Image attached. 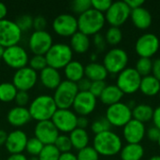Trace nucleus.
I'll use <instances>...</instances> for the list:
<instances>
[{
  "label": "nucleus",
  "instance_id": "obj_1",
  "mask_svg": "<svg viewBox=\"0 0 160 160\" xmlns=\"http://www.w3.org/2000/svg\"><path fill=\"white\" fill-rule=\"evenodd\" d=\"M93 147L99 156L114 157L120 154L123 148V142L118 134L109 130L95 135L93 140Z\"/></svg>",
  "mask_w": 160,
  "mask_h": 160
},
{
  "label": "nucleus",
  "instance_id": "obj_2",
  "mask_svg": "<svg viewBox=\"0 0 160 160\" xmlns=\"http://www.w3.org/2000/svg\"><path fill=\"white\" fill-rule=\"evenodd\" d=\"M32 120L38 122L51 120L57 111V106L52 96L39 95L36 97L28 107Z\"/></svg>",
  "mask_w": 160,
  "mask_h": 160
},
{
  "label": "nucleus",
  "instance_id": "obj_3",
  "mask_svg": "<svg viewBox=\"0 0 160 160\" xmlns=\"http://www.w3.org/2000/svg\"><path fill=\"white\" fill-rule=\"evenodd\" d=\"M77 20L78 31L88 37L100 33L106 22L105 15L94 8H90L84 13L79 15Z\"/></svg>",
  "mask_w": 160,
  "mask_h": 160
},
{
  "label": "nucleus",
  "instance_id": "obj_4",
  "mask_svg": "<svg viewBox=\"0 0 160 160\" xmlns=\"http://www.w3.org/2000/svg\"><path fill=\"white\" fill-rule=\"evenodd\" d=\"M48 67L57 70L64 69L65 67L72 61L73 52L69 45L66 43H55L45 54Z\"/></svg>",
  "mask_w": 160,
  "mask_h": 160
},
{
  "label": "nucleus",
  "instance_id": "obj_5",
  "mask_svg": "<svg viewBox=\"0 0 160 160\" xmlns=\"http://www.w3.org/2000/svg\"><path fill=\"white\" fill-rule=\"evenodd\" d=\"M102 64L109 74L118 75L128 68V54L122 48H112L105 53Z\"/></svg>",
  "mask_w": 160,
  "mask_h": 160
},
{
  "label": "nucleus",
  "instance_id": "obj_6",
  "mask_svg": "<svg viewBox=\"0 0 160 160\" xmlns=\"http://www.w3.org/2000/svg\"><path fill=\"white\" fill-rule=\"evenodd\" d=\"M78 93L79 90L75 82L67 80L62 81L52 96L57 109H70Z\"/></svg>",
  "mask_w": 160,
  "mask_h": 160
},
{
  "label": "nucleus",
  "instance_id": "obj_7",
  "mask_svg": "<svg viewBox=\"0 0 160 160\" xmlns=\"http://www.w3.org/2000/svg\"><path fill=\"white\" fill-rule=\"evenodd\" d=\"M142 78L134 68H127L117 75L116 86L124 95H132L140 90Z\"/></svg>",
  "mask_w": 160,
  "mask_h": 160
},
{
  "label": "nucleus",
  "instance_id": "obj_8",
  "mask_svg": "<svg viewBox=\"0 0 160 160\" xmlns=\"http://www.w3.org/2000/svg\"><path fill=\"white\" fill-rule=\"evenodd\" d=\"M105 117L112 127L124 128L132 119V109L128 104L119 102L107 108Z\"/></svg>",
  "mask_w": 160,
  "mask_h": 160
},
{
  "label": "nucleus",
  "instance_id": "obj_9",
  "mask_svg": "<svg viewBox=\"0 0 160 160\" xmlns=\"http://www.w3.org/2000/svg\"><path fill=\"white\" fill-rule=\"evenodd\" d=\"M2 60L8 68L18 70L27 67V64L29 63V55L23 47L14 45L5 48Z\"/></svg>",
  "mask_w": 160,
  "mask_h": 160
},
{
  "label": "nucleus",
  "instance_id": "obj_10",
  "mask_svg": "<svg viewBox=\"0 0 160 160\" xmlns=\"http://www.w3.org/2000/svg\"><path fill=\"white\" fill-rule=\"evenodd\" d=\"M160 40L153 33L142 35L135 43V52L140 57L152 58L159 50Z\"/></svg>",
  "mask_w": 160,
  "mask_h": 160
},
{
  "label": "nucleus",
  "instance_id": "obj_11",
  "mask_svg": "<svg viewBox=\"0 0 160 160\" xmlns=\"http://www.w3.org/2000/svg\"><path fill=\"white\" fill-rule=\"evenodd\" d=\"M22 35V33L15 22L8 19L0 21V45L4 48L18 45Z\"/></svg>",
  "mask_w": 160,
  "mask_h": 160
},
{
  "label": "nucleus",
  "instance_id": "obj_12",
  "mask_svg": "<svg viewBox=\"0 0 160 160\" xmlns=\"http://www.w3.org/2000/svg\"><path fill=\"white\" fill-rule=\"evenodd\" d=\"M130 14L131 9L125 1H116L112 2L111 8L104 15L106 22L111 26L120 27L130 18Z\"/></svg>",
  "mask_w": 160,
  "mask_h": 160
},
{
  "label": "nucleus",
  "instance_id": "obj_13",
  "mask_svg": "<svg viewBox=\"0 0 160 160\" xmlns=\"http://www.w3.org/2000/svg\"><path fill=\"white\" fill-rule=\"evenodd\" d=\"M78 115L69 109H57L51 121L59 132L70 133L77 128Z\"/></svg>",
  "mask_w": 160,
  "mask_h": 160
},
{
  "label": "nucleus",
  "instance_id": "obj_14",
  "mask_svg": "<svg viewBox=\"0 0 160 160\" xmlns=\"http://www.w3.org/2000/svg\"><path fill=\"white\" fill-rule=\"evenodd\" d=\"M52 29L54 33L60 37L71 38L78 32V20L72 14H60L54 18L52 22Z\"/></svg>",
  "mask_w": 160,
  "mask_h": 160
},
{
  "label": "nucleus",
  "instance_id": "obj_15",
  "mask_svg": "<svg viewBox=\"0 0 160 160\" xmlns=\"http://www.w3.org/2000/svg\"><path fill=\"white\" fill-rule=\"evenodd\" d=\"M52 45V37L46 30L34 31L28 41L29 49L34 55H45Z\"/></svg>",
  "mask_w": 160,
  "mask_h": 160
},
{
  "label": "nucleus",
  "instance_id": "obj_16",
  "mask_svg": "<svg viewBox=\"0 0 160 160\" xmlns=\"http://www.w3.org/2000/svg\"><path fill=\"white\" fill-rule=\"evenodd\" d=\"M38 79V72L29 67H25L15 71L12 78V83L18 91L28 92L37 84Z\"/></svg>",
  "mask_w": 160,
  "mask_h": 160
},
{
  "label": "nucleus",
  "instance_id": "obj_17",
  "mask_svg": "<svg viewBox=\"0 0 160 160\" xmlns=\"http://www.w3.org/2000/svg\"><path fill=\"white\" fill-rule=\"evenodd\" d=\"M98 98L90 92H79L76 96L72 108L79 116H87L97 108Z\"/></svg>",
  "mask_w": 160,
  "mask_h": 160
},
{
  "label": "nucleus",
  "instance_id": "obj_18",
  "mask_svg": "<svg viewBox=\"0 0 160 160\" xmlns=\"http://www.w3.org/2000/svg\"><path fill=\"white\" fill-rule=\"evenodd\" d=\"M34 135L35 138H37L43 143V145H50L54 144L56 139L60 134L52 122L51 120H48L37 123L34 129Z\"/></svg>",
  "mask_w": 160,
  "mask_h": 160
},
{
  "label": "nucleus",
  "instance_id": "obj_19",
  "mask_svg": "<svg viewBox=\"0 0 160 160\" xmlns=\"http://www.w3.org/2000/svg\"><path fill=\"white\" fill-rule=\"evenodd\" d=\"M145 135V125L135 119H131L123 128V136L128 143H141Z\"/></svg>",
  "mask_w": 160,
  "mask_h": 160
},
{
  "label": "nucleus",
  "instance_id": "obj_20",
  "mask_svg": "<svg viewBox=\"0 0 160 160\" xmlns=\"http://www.w3.org/2000/svg\"><path fill=\"white\" fill-rule=\"evenodd\" d=\"M27 141L28 138L24 131L21 129H15L8 133L5 146L10 155L22 154V152L25 151Z\"/></svg>",
  "mask_w": 160,
  "mask_h": 160
},
{
  "label": "nucleus",
  "instance_id": "obj_21",
  "mask_svg": "<svg viewBox=\"0 0 160 160\" xmlns=\"http://www.w3.org/2000/svg\"><path fill=\"white\" fill-rule=\"evenodd\" d=\"M32 120L28 108L15 106L10 109L7 114V121L14 128H21Z\"/></svg>",
  "mask_w": 160,
  "mask_h": 160
},
{
  "label": "nucleus",
  "instance_id": "obj_22",
  "mask_svg": "<svg viewBox=\"0 0 160 160\" xmlns=\"http://www.w3.org/2000/svg\"><path fill=\"white\" fill-rule=\"evenodd\" d=\"M38 79L40 83L49 90H55L62 82V76L59 70L51 67H47L40 71Z\"/></svg>",
  "mask_w": 160,
  "mask_h": 160
},
{
  "label": "nucleus",
  "instance_id": "obj_23",
  "mask_svg": "<svg viewBox=\"0 0 160 160\" xmlns=\"http://www.w3.org/2000/svg\"><path fill=\"white\" fill-rule=\"evenodd\" d=\"M130 18L133 24L138 29H142V30H145L149 28L153 22L152 14L148 9H146L143 7L131 10Z\"/></svg>",
  "mask_w": 160,
  "mask_h": 160
},
{
  "label": "nucleus",
  "instance_id": "obj_24",
  "mask_svg": "<svg viewBox=\"0 0 160 160\" xmlns=\"http://www.w3.org/2000/svg\"><path fill=\"white\" fill-rule=\"evenodd\" d=\"M109 73L103 64L98 62H91L84 67V77L91 82L105 81Z\"/></svg>",
  "mask_w": 160,
  "mask_h": 160
},
{
  "label": "nucleus",
  "instance_id": "obj_25",
  "mask_svg": "<svg viewBox=\"0 0 160 160\" xmlns=\"http://www.w3.org/2000/svg\"><path fill=\"white\" fill-rule=\"evenodd\" d=\"M69 46L73 52H76L78 54H83L89 51L91 46V40L88 36L78 31L70 38Z\"/></svg>",
  "mask_w": 160,
  "mask_h": 160
},
{
  "label": "nucleus",
  "instance_id": "obj_26",
  "mask_svg": "<svg viewBox=\"0 0 160 160\" xmlns=\"http://www.w3.org/2000/svg\"><path fill=\"white\" fill-rule=\"evenodd\" d=\"M123 97H124V94L116 86V84H110L105 87L104 91L99 97V99L102 104L109 107L113 104L121 102V99L123 98Z\"/></svg>",
  "mask_w": 160,
  "mask_h": 160
},
{
  "label": "nucleus",
  "instance_id": "obj_27",
  "mask_svg": "<svg viewBox=\"0 0 160 160\" xmlns=\"http://www.w3.org/2000/svg\"><path fill=\"white\" fill-rule=\"evenodd\" d=\"M64 75L67 81L77 83L84 78V66L76 60H72L64 68Z\"/></svg>",
  "mask_w": 160,
  "mask_h": 160
},
{
  "label": "nucleus",
  "instance_id": "obj_28",
  "mask_svg": "<svg viewBox=\"0 0 160 160\" xmlns=\"http://www.w3.org/2000/svg\"><path fill=\"white\" fill-rule=\"evenodd\" d=\"M119 155L121 160H142L144 157V148L141 143H127Z\"/></svg>",
  "mask_w": 160,
  "mask_h": 160
},
{
  "label": "nucleus",
  "instance_id": "obj_29",
  "mask_svg": "<svg viewBox=\"0 0 160 160\" xmlns=\"http://www.w3.org/2000/svg\"><path fill=\"white\" fill-rule=\"evenodd\" d=\"M140 91L146 97H155L160 92V82L153 75L142 78Z\"/></svg>",
  "mask_w": 160,
  "mask_h": 160
},
{
  "label": "nucleus",
  "instance_id": "obj_30",
  "mask_svg": "<svg viewBox=\"0 0 160 160\" xmlns=\"http://www.w3.org/2000/svg\"><path fill=\"white\" fill-rule=\"evenodd\" d=\"M69 139L72 144V148L80 151L87 146H89L90 137L86 129L82 128H75L73 131L69 133Z\"/></svg>",
  "mask_w": 160,
  "mask_h": 160
},
{
  "label": "nucleus",
  "instance_id": "obj_31",
  "mask_svg": "<svg viewBox=\"0 0 160 160\" xmlns=\"http://www.w3.org/2000/svg\"><path fill=\"white\" fill-rule=\"evenodd\" d=\"M154 109L148 104H136L132 109V119H135L142 124L152 121Z\"/></svg>",
  "mask_w": 160,
  "mask_h": 160
},
{
  "label": "nucleus",
  "instance_id": "obj_32",
  "mask_svg": "<svg viewBox=\"0 0 160 160\" xmlns=\"http://www.w3.org/2000/svg\"><path fill=\"white\" fill-rule=\"evenodd\" d=\"M18 90L12 82L0 83V101L4 103L11 102L15 100Z\"/></svg>",
  "mask_w": 160,
  "mask_h": 160
},
{
  "label": "nucleus",
  "instance_id": "obj_33",
  "mask_svg": "<svg viewBox=\"0 0 160 160\" xmlns=\"http://www.w3.org/2000/svg\"><path fill=\"white\" fill-rule=\"evenodd\" d=\"M104 37H105L107 44L112 45V46H116L123 39V32L120 29V27L111 26L106 31V34Z\"/></svg>",
  "mask_w": 160,
  "mask_h": 160
},
{
  "label": "nucleus",
  "instance_id": "obj_34",
  "mask_svg": "<svg viewBox=\"0 0 160 160\" xmlns=\"http://www.w3.org/2000/svg\"><path fill=\"white\" fill-rule=\"evenodd\" d=\"M134 68L142 77L151 75L152 74V68H153V60L151 58L140 57L137 60Z\"/></svg>",
  "mask_w": 160,
  "mask_h": 160
},
{
  "label": "nucleus",
  "instance_id": "obj_35",
  "mask_svg": "<svg viewBox=\"0 0 160 160\" xmlns=\"http://www.w3.org/2000/svg\"><path fill=\"white\" fill-rule=\"evenodd\" d=\"M111 128H112V126L105 116L95 119L91 124V130L95 135L109 131L111 130Z\"/></svg>",
  "mask_w": 160,
  "mask_h": 160
},
{
  "label": "nucleus",
  "instance_id": "obj_36",
  "mask_svg": "<svg viewBox=\"0 0 160 160\" xmlns=\"http://www.w3.org/2000/svg\"><path fill=\"white\" fill-rule=\"evenodd\" d=\"M61 153L54 146V144L44 145L42 151L38 155L39 160H59Z\"/></svg>",
  "mask_w": 160,
  "mask_h": 160
},
{
  "label": "nucleus",
  "instance_id": "obj_37",
  "mask_svg": "<svg viewBox=\"0 0 160 160\" xmlns=\"http://www.w3.org/2000/svg\"><path fill=\"white\" fill-rule=\"evenodd\" d=\"M43 147H44L43 143L40 141H38L37 138L34 137V138L28 139L26 147H25V151L31 157H38V155L42 151Z\"/></svg>",
  "mask_w": 160,
  "mask_h": 160
},
{
  "label": "nucleus",
  "instance_id": "obj_38",
  "mask_svg": "<svg viewBox=\"0 0 160 160\" xmlns=\"http://www.w3.org/2000/svg\"><path fill=\"white\" fill-rule=\"evenodd\" d=\"M54 146L61 154L69 153L72 149V144L68 135H59L54 142Z\"/></svg>",
  "mask_w": 160,
  "mask_h": 160
},
{
  "label": "nucleus",
  "instance_id": "obj_39",
  "mask_svg": "<svg viewBox=\"0 0 160 160\" xmlns=\"http://www.w3.org/2000/svg\"><path fill=\"white\" fill-rule=\"evenodd\" d=\"M90 8H92L91 0H74L70 3V9L78 15L84 13Z\"/></svg>",
  "mask_w": 160,
  "mask_h": 160
},
{
  "label": "nucleus",
  "instance_id": "obj_40",
  "mask_svg": "<svg viewBox=\"0 0 160 160\" xmlns=\"http://www.w3.org/2000/svg\"><path fill=\"white\" fill-rule=\"evenodd\" d=\"M29 68L35 70L36 72L38 71H42L45 68L48 67L45 55H33L29 59Z\"/></svg>",
  "mask_w": 160,
  "mask_h": 160
},
{
  "label": "nucleus",
  "instance_id": "obj_41",
  "mask_svg": "<svg viewBox=\"0 0 160 160\" xmlns=\"http://www.w3.org/2000/svg\"><path fill=\"white\" fill-rule=\"evenodd\" d=\"M33 20L34 17H32L29 14H23L21 15L20 17L17 18V20L15 21L17 26L19 27V29L22 31V33L23 32H27L29 31L31 28H33Z\"/></svg>",
  "mask_w": 160,
  "mask_h": 160
},
{
  "label": "nucleus",
  "instance_id": "obj_42",
  "mask_svg": "<svg viewBox=\"0 0 160 160\" xmlns=\"http://www.w3.org/2000/svg\"><path fill=\"white\" fill-rule=\"evenodd\" d=\"M76 157L77 160H99V155L93 146H87L78 151Z\"/></svg>",
  "mask_w": 160,
  "mask_h": 160
},
{
  "label": "nucleus",
  "instance_id": "obj_43",
  "mask_svg": "<svg viewBox=\"0 0 160 160\" xmlns=\"http://www.w3.org/2000/svg\"><path fill=\"white\" fill-rule=\"evenodd\" d=\"M92 3V8L101 12L104 14L108 11V9L111 8L112 2L111 0H91Z\"/></svg>",
  "mask_w": 160,
  "mask_h": 160
},
{
  "label": "nucleus",
  "instance_id": "obj_44",
  "mask_svg": "<svg viewBox=\"0 0 160 160\" xmlns=\"http://www.w3.org/2000/svg\"><path fill=\"white\" fill-rule=\"evenodd\" d=\"M107 86L105 81H97V82H92L91 83V87L89 92L95 96L97 98L100 97V95L102 94V92L104 91L105 87Z\"/></svg>",
  "mask_w": 160,
  "mask_h": 160
},
{
  "label": "nucleus",
  "instance_id": "obj_45",
  "mask_svg": "<svg viewBox=\"0 0 160 160\" xmlns=\"http://www.w3.org/2000/svg\"><path fill=\"white\" fill-rule=\"evenodd\" d=\"M93 43H94V46L97 50L98 52H102L105 51L106 47H107V42H106V39H105V37L98 33L95 36H93Z\"/></svg>",
  "mask_w": 160,
  "mask_h": 160
},
{
  "label": "nucleus",
  "instance_id": "obj_46",
  "mask_svg": "<svg viewBox=\"0 0 160 160\" xmlns=\"http://www.w3.org/2000/svg\"><path fill=\"white\" fill-rule=\"evenodd\" d=\"M30 101V96L28 92L24 91H18L17 96L15 98V102L17 106L19 107H26V105L29 104Z\"/></svg>",
  "mask_w": 160,
  "mask_h": 160
},
{
  "label": "nucleus",
  "instance_id": "obj_47",
  "mask_svg": "<svg viewBox=\"0 0 160 160\" xmlns=\"http://www.w3.org/2000/svg\"><path fill=\"white\" fill-rule=\"evenodd\" d=\"M46 26H47V20L45 19V17L41 15H38L34 17L33 28L35 29V31H43L45 30Z\"/></svg>",
  "mask_w": 160,
  "mask_h": 160
},
{
  "label": "nucleus",
  "instance_id": "obj_48",
  "mask_svg": "<svg viewBox=\"0 0 160 160\" xmlns=\"http://www.w3.org/2000/svg\"><path fill=\"white\" fill-rule=\"evenodd\" d=\"M146 136L151 142H158L160 138V130L156 127H151L146 131Z\"/></svg>",
  "mask_w": 160,
  "mask_h": 160
},
{
  "label": "nucleus",
  "instance_id": "obj_49",
  "mask_svg": "<svg viewBox=\"0 0 160 160\" xmlns=\"http://www.w3.org/2000/svg\"><path fill=\"white\" fill-rule=\"evenodd\" d=\"M91 83H92V82L84 77L81 81H79L76 84H77L79 92H89L90 87H91Z\"/></svg>",
  "mask_w": 160,
  "mask_h": 160
},
{
  "label": "nucleus",
  "instance_id": "obj_50",
  "mask_svg": "<svg viewBox=\"0 0 160 160\" xmlns=\"http://www.w3.org/2000/svg\"><path fill=\"white\" fill-rule=\"evenodd\" d=\"M151 75H153L160 82V58H157L153 61V68Z\"/></svg>",
  "mask_w": 160,
  "mask_h": 160
},
{
  "label": "nucleus",
  "instance_id": "obj_51",
  "mask_svg": "<svg viewBox=\"0 0 160 160\" xmlns=\"http://www.w3.org/2000/svg\"><path fill=\"white\" fill-rule=\"evenodd\" d=\"M89 126V119L87 116H78L77 119V128L82 129H86Z\"/></svg>",
  "mask_w": 160,
  "mask_h": 160
},
{
  "label": "nucleus",
  "instance_id": "obj_52",
  "mask_svg": "<svg viewBox=\"0 0 160 160\" xmlns=\"http://www.w3.org/2000/svg\"><path fill=\"white\" fill-rule=\"evenodd\" d=\"M152 121H153V123H154V127L158 128L160 130V106L157 107V108L154 110Z\"/></svg>",
  "mask_w": 160,
  "mask_h": 160
},
{
  "label": "nucleus",
  "instance_id": "obj_53",
  "mask_svg": "<svg viewBox=\"0 0 160 160\" xmlns=\"http://www.w3.org/2000/svg\"><path fill=\"white\" fill-rule=\"evenodd\" d=\"M127 3V5L128 6V8L133 10V9H136L138 8H141L143 6L144 4V1L143 0H127L125 1Z\"/></svg>",
  "mask_w": 160,
  "mask_h": 160
},
{
  "label": "nucleus",
  "instance_id": "obj_54",
  "mask_svg": "<svg viewBox=\"0 0 160 160\" xmlns=\"http://www.w3.org/2000/svg\"><path fill=\"white\" fill-rule=\"evenodd\" d=\"M59 160H77V157L73 153L69 152V153L61 154Z\"/></svg>",
  "mask_w": 160,
  "mask_h": 160
},
{
  "label": "nucleus",
  "instance_id": "obj_55",
  "mask_svg": "<svg viewBox=\"0 0 160 160\" xmlns=\"http://www.w3.org/2000/svg\"><path fill=\"white\" fill-rule=\"evenodd\" d=\"M7 14H8V8H7V6L4 3L0 2V21L6 19Z\"/></svg>",
  "mask_w": 160,
  "mask_h": 160
},
{
  "label": "nucleus",
  "instance_id": "obj_56",
  "mask_svg": "<svg viewBox=\"0 0 160 160\" xmlns=\"http://www.w3.org/2000/svg\"><path fill=\"white\" fill-rule=\"evenodd\" d=\"M8 133L4 129H0V146H3L6 144L8 140Z\"/></svg>",
  "mask_w": 160,
  "mask_h": 160
},
{
  "label": "nucleus",
  "instance_id": "obj_57",
  "mask_svg": "<svg viewBox=\"0 0 160 160\" xmlns=\"http://www.w3.org/2000/svg\"><path fill=\"white\" fill-rule=\"evenodd\" d=\"M6 160H28V158L23 154H16L10 155Z\"/></svg>",
  "mask_w": 160,
  "mask_h": 160
},
{
  "label": "nucleus",
  "instance_id": "obj_58",
  "mask_svg": "<svg viewBox=\"0 0 160 160\" xmlns=\"http://www.w3.org/2000/svg\"><path fill=\"white\" fill-rule=\"evenodd\" d=\"M90 60H91V62H97V60H98V52H92L90 54Z\"/></svg>",
  "mask_w": 160,
  "mask_h": 160
},
{
  "label": "nucleus",
  "instance_id": "obj_59",
  "mask_svg": "<svg viewBox=\"0 0 160 160\" xmlns=\"http://www.w3.org/2000/svg\"><path fill=\"white\" fill-rule=\"evenodd\" d=\"M4 51H5V48H4L3 46H1V45H0V59H2V56H3Z\"/></svg>",
  "mask_w": 160,
  "mask_h": 160
},
{
  "label": "nucleus",
  "instance_id": "obj_60",
  "mask_svg": "<svg viewBox=\"0 0 160 160\" xmlns=\"http://www.w3.org/2000/svg\"><path fill=\"white\" fill-rule=\"evenodd\" d=\"M149 160H160V156H153L149 158Z\"/></svg>",
  "mask_w": 160,
  "mask_h": 160
},
{
  "label": "nucleus",
  "instance_id": "obj_61",
  "mask_svg": "<svg viewBox=\"0 0 160 160\" xmlns=\"http://www.w3.org/2000/svg\"><path fill=\"white\" fill-rule=\"evenodd\" d=\"M28 160H39L38 157H31L30 158H28Z\"/></svg>",
  "mask_w": 160,
  "mask_h": 160
},
{
  "label": "nucleus",
  "instance_id": "obj_62",
  "mask_svg": "<svg viewBox=\"0 0 160 160\" xmlns=\"http://www.w3.org/2000/svg\"><path fill=\"white\" fill-rule=\"evenodd\" d=\"M158 146H159V148H160V138H159V140H158Z\"/></svg>",
  "mask_w": 160,
  "mask_h": 160
},
{
  "label": "nucleus",
  "instance_id": "obj_63",
  "mask_svg": "<svg viewBox=\"0 0 160 160\" xmlns=\"http://www.w3.org/2000/svg\"><path fill=\"white\" fill-rule=\"evenodd\" d=\"M158 97H159V99H160V92H159V94H158Z\"/></svg>",
  "mask_w": 160,
  "mask_h": 160
}]
</instances>
